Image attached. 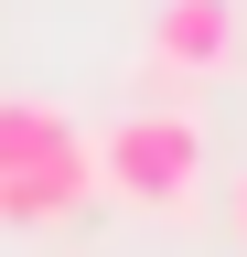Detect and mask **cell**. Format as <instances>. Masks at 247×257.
<instances>
[{
    "label": "cell",
    "mask_w": 247,
    "mask_h": 257,
    "mask_svg": "<svg viewBox=\"0 0 247 257\" xmlns=\"http://www.w3.org/2000/svg\"><path fill=\"white\" fill-rule=\"evenodd\" d=\"M204 172V118L194 107H129L118 128H97V193H118L129 214H183Z\"/></svg>",
    "instance_id": "cell-1"
},
{
    "label": "cell",
    "mask_w": 247,
    "mask_h": 257,
    "mask_svg": "<svg viewBox=\"0 0 247 257\" xmlns=\"http://www.w3.org/2000/svg\"><path fill=\"white\" fill-rule=\"evenodd\" d=\"M236 64V0H161L150 11V86H194Z\"/></svg>",
    "instance_id": "cell-2"
},
{
    "label": "cell",
    "mask_w": 247,
    "mask_h": 257,
    "mask_svg": "<svg viewBox=\"0 0 247 257\" xmlns=\"http://www.w3.org/2000/svg\"><path fill=\"white\" fill-rule=\"evenodd\" d=\"M86 128L65 118V107H43V96H0V172H33V161H54V150H75Z\"/></svg>",
    "instance_id": "cell-4"
},
{
    "label": "cell",
    "mask_w": 247,
    "mask_h": 257,
    "mask_svg": "<svg viewBox=\"0 0 247 257\" xmlns=\"http://www.w3.org/2000/svg\"><path fill=\"white\" fill-rule=\"evenodd\" d=\"M236 236H247V172H236Z\"/></svg>",
    "instance_id": "cell-5"
},
{
    "label": "cell",
    "mask_w": 247,
    "mask_h": 257,
    "mask_svg": "<svg viewBox=\"0 0 247 257\" xmlns=\"http://www.w3.org/2000/svg\"><path fill=\"white\" fill-rule=\"evenodd\" d=\"M86 193H97V140L33 161V172H0V225H65Z\"/></svg>",
    "instance_id": "cell-3"
}]
</instances>
